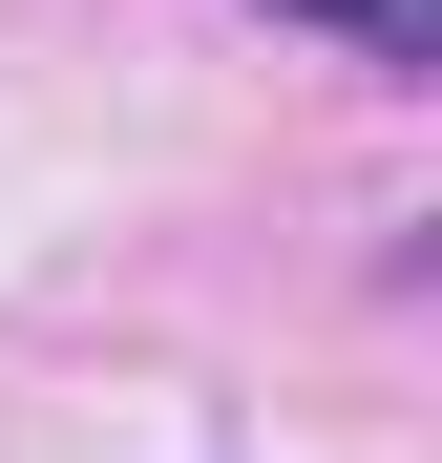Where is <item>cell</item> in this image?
<instances>
[{
  "mask_svg": "<svg viewBox=\"0 0 442 463\" xmlns=\"http://www.w3.org/2000/svg\"><path fill=\"white\" fill-rule=\"evenodd\" d=\"M274 22H337L358 63H421V43H442V0H274Z\"/></svg>",
  "mask_w": 442,
  "mask_h": 463,
  "instance_id": "cell-1",
  "label": "cell"
}]
</instances>
